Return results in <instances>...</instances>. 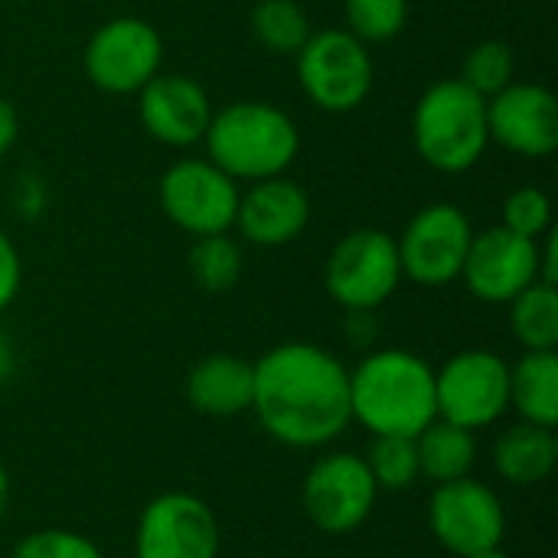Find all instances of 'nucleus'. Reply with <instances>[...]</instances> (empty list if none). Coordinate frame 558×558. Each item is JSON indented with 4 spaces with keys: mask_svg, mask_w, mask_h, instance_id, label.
<instances>
[{
    "mask_svg": "<svg viewBox=\"0 0 558 558\" xmlns=\"http://www.w3.org/2000/svg\"><path fill=\"white\" fill-rule=\"evenodd\" d=\"M252 412L278 445L317 451L350 428V369L330 350L278 343L252 363Z\"/></svg>",
    "mask_w": 558,
    "mask_h": 558,
    "instance_id": "1",
    "label": "nucleus"
},
{
    "mask_svg": "<svg viewBox=\"0 0 558 558\" xmlns=\"http://www.w3.org/2000/svg\"><path fill=\"white\" fill-rule=\"evenodd\" d=\"M350 415L369 435L415 438L438 418L435 369L412 350H376L350 373Z\"/></svg>",
    "mask_w": 558,
    "mask_h": 558,
    "instance_id": "2",
    "label": "nucleus"
},
{
    "mask_svg": "<svg viewBox=\"0 0 558 558\" xmlns=\"http://www.w3.org/2000/svg\"><path fill=\"white\" fill-rule=\"evenodd\" d=\"M203 144L206 160H213L235 183H258L281 177L294 163L301 131L294 118L271 101H232L213 111Z\"/></svg>",
    "mask_w": 558,
    "mask_h": 558,
    "instance_id": "3",
    "label": "nucleus"
},
{
    "mask_svg": "<svg viewBox=\"0 0 558 558\" xmlns=\"http://www.w3.org/2000/svg\"><path fill=\"white\" fill-rule=\"evenodd\" d=\"M412 141L418 157L441 173H464L481 163L487 131V98L461 78H441L422 92L412 114Z\"/></svg>",
    "mask_w": 558,
    "mask_h": 558,
    "instance_id": "4",
    "label": "nucleus"
},
{
    "mask_svg": "<svg viewBox=\"0 0 558 558\" xmlns=\"http://www.w3.org/2000/svg\"><path fill=\"white\" fill-rule=\"evenodd\" d=\"M298 78L304 95L330 114L356 111L373 92V56L350 29H320L298 49Z\"/></svg>",
    "mask_w": 558,
    "mask_h": 558,
    "instance_id": "5",
    "label": "nucleus"
},
{
    "mask_svg": "<svg viewBox=\"0 0 558 558\" xmlns=\"http://www.w3.org/2000/svg\"><path fill=\"white\" fill-rule=\"evenodd\" d=\"M324 284L350 314H369L383 307L402 284L396 235L369 226L347 232L324 265Z\"/></svg>",
    "mask_w": 558,
    "mask_h": 558,
    "instance_id": "6",
    "label": "nucleus"
},
{
    "mask_svg": "<svg viewBox=\"0 0 558 558\" xmlns=\"http://www.w3.org/2000/svg\"><path fill=\"white\" fill-rule=\"evenodd\" d=\"M438 418L481 432L510 412V363L494 350H461L435 369Z\"/></svg>",
    "mask_w": 558,
    "mask_h": 558,
    "instance_id": "7",
    "label": "nucleus"
},
{
    "mask_svg": "<svg viewBox=\"0 0 558 558\" xmlns=\"http://www.w3.org/2000/svg\"><path fill=\"white\" fill-rule=\"evenodd\" d=\"M85 75L108 95H137L163 65V39L141 16H114L85 43Z\"/></svg>",
    "mask_w": 558,
    "mask_h": 558,
    "instance_id": "8",
    "label": "nucleus"
},
{
    "mask_svg": "<svg viewBox=\"0 0 558 558\" xmlns=\"http://www.w3.org/2000/svg\"><path fill=\"white\" fill-rule=\"evenodd\" d=\"M474 229L461 206L432 203L418 209L396 239L402 278L422 288H445L461 278Z\"/></svg>",
    "mask_w": 558,
    "mask_h": 558,
    "instance_id": "9",
    "label": "nucleus"
},
{
    "mask_svg": "<svg viewBox=\"0 0 558 558\" xmlns=\"http://www.w3.org/2000/svg\"><path fill=\"white\" fill-rule=\"evenodd\" d=\"M376 497L379 487L363 454H350V451H333L317 458L301 487V504L307 520L327 536H347L360 530L369 520Z\"/></svg>",
    "mask_w": 558,
    "mask_h": 558,
    "instance_id": "10",
    "label": "nucleus"
},
{
    "mask_svg": "<svg viewBox=\"0 0 558 558\" xmlns=\"http://www.w3.org/2000/svg\"><path fill=\"white\" fill-rule=\"evenodd\" d=\"M239 183L206 157L177 160L160 177V209L186 235H219L235 226Z\"/></svg>",
    "mask_w": 558,
    "mask_h": 558,
    "instance_id": "11",
    "label": "nucleus"
},
{
    "mask_svg": "<svg viewBox=\"0 0 558 558\" xmlns=\"http://www.w3.org/2000/svg\"><path fill=\"white\" fill-rule=\"evenodd\" d=\"M428 530L451 556H474L504 543L507 510L487 484L461 477L435 487L428 500Z\"/></svg>",
    "mask_w": 558,
    "mask_h": 558,
    "instance_id": "12",
    "label": "nucleus"
},
{
    "mask_svg": "<svg viewBox=\"0 0 558 558\" xmlns=\"http://www.w3.org/2000/svg\"><path fill=\"white\" fill-rule=\"evenodd\" d=\"M219 546L216 513L186 490L160 494L141 510L134 558H219Z\"/></svg>",
    "mask_w": 558,
    "mask_h": 558,
    "instance_id": "13",
    "label": "nucleus"
},
{
    "mask_svg": "<svg viewBox=\"0 0 558 558\" xmlns=\"http://www.w3.org/2000/svg\"><path fill=\"white\" fill-rule=\"evenodd\" d=\"M461 278L477 301L510 304L520 291L539 281V242L517 235L507 226L474 232Z\"/></svg>",
    "mask_w": 558,
    "mask_h": 558,
    "instance_id": "14",
    "label": "nucleus"
},
{
    "mask_svg": "<svg viewBox=\"0 0 558 558\" xmlns=\"http://www.w3.org/2000/svg\"><path fill=\"white\" fill-rule=\"evenodd\" d=\"M487 131L504 150L543 160L558 147V101L539 82H510L487 98Z\"/></svg>",
    "mask_w": 558,
    "mask_h": 558,
    "instance_id": "15",
    "label": "nucleus"
},
{
    "mask_svg": "<svg viewBox=\"0 0 558 558\" xmlns=\"http://www.w3.org/2000/svg\"><path fill=\"white\" fill-rule=\"evenodd\" d=\"M137 114L154 141L167 147H190L203 141L213 121V101L196 78L180 72H157L137 92Z\"/></svg>",
    "mask_w": 558,
    "mask_h": 558,
    "instance_id": "16",
    "label": "nucleus"
},
{
    "mask_svg": "<svg viewBox=\"0 0 558 558\" xmlns=\"http://www.w3.org/2000/svg\"><path fill=\"white\" fill-rule=\"evenodd\" d=\"M311 222V199L307 193L281 177H268L252 183L245 193H239V209H235V226L245 242L262 245V248H278L294 239Z\"/></svg>",
    "mask_w": 558,
    "mask_h": 558,
    "instance_id": "17",
    "label": "nucleus"
},
{
    "mask_svg": "<svg viewBox=\"0 0 558 558\" xmlns=\"http://www.w3.org/2000/svg\"><path fill=\"white\" fill-rule=\"evenodd\" d=\"M252 363L232 353H209L186 373V402L209 418L252 412Z\"/></svg>",
    "mask_w": 558,
    "mask_h": 558,
    "instance_id": "18",
    "label": "nucleus"
},
{
    "mask_svg": "<svg viewBox=\"0 0 558 558\" xmlns=\"http://www.w3.org/2000/svg\"><path fill=\"white\" fill-rule=\"evenodd\" d=\"M558 464V441L553 428L517 422L494 441V471L513 487H536L553 477Z\"/></svg>",
    "mask_w": 558,
    "mask_h": 558,
    "instance_id": "19",
    "label": "nucleus"
},
{
    "mask_svg": "<svg viewBox=\"0 0 558 558\" xmlns=\"http://www.w3.org/2000/svg\"><path fill=\"white\" fill-rule=\"evenodd\" d=\"M510 409L520 422L543 428L558 425V356L556 350H526L510 366Z\"/></svg>",
    "mask_w": 558,
    "mask_h": 558,
    "instance_id": "20",
    "label": "nucleus"
},
{
    "mask_svg": "<svg viewBox=\"0 0 558 558\" xmlns=\"http://www.w3.org/2000/svg\"><path fill=\"white\" fill-rule=\"evenodd\" d=\"M415 448H418L422 477H428L432 484H451V481L471 477V471L477 464L474 432L451 425L445 418H435L425 432H418Z\"/></svg>",
    "mask_w": 558,
    "mask_h": 558,
    "instance_id": "21",
    "label": "nucleus"
},
{
    "mask_svg": "<svg viewBox=\"0 0 558 558\" xmlns=\"http://www.w3.org/2000/svg\"><path fill=\"white\" fill-rule=\"evenodd\" d=\"M510 327L523 350H556L558 347V288L533 281L510 301Z\"/></svg>",
    "mask_w": 558,
    "mask_h": 558,
    "instance_id": "22",
    "label": "nucleus"
},
{
    "mask_svg": "<svg viewBox=\"0 0 558 558\" xmlns=\"http://www.w3.org/2000/svg\"><path fill=\"white\" fill-rule=\"evenodd\" d=\"M255 39L275 56H298L311 39V16L298 0H258L252 10Z\"/></svg>",
    "mask_w": 558,
    "mask_h": 558,
    "instance_id": "23",
    "label": "nucleus"
},
{
    "mask_svg": "<svg viewBox=\"0 0 558 558\" xmlns=\"http://www.w3.org/2000/svg\"><path fill=\"white\" fill-rule=\"evenodd\" d=\"M245 271L242 245L229 235H199L190 248V275L209 294H226L239 284Z\"/></svg>",
    "mask_w": 558,
    "mask_h": 558,
    "instance_id": "24",
    "label": "nucleus"
},
{
    "mask_svg": "<svg viewBox=\"0 0 558 558\" xmlns=\"http://www.w3.org/2000/svg\"><path fill=\"white\" fill-rule=\"evenodd\" d=\"M363 461L379 490H409L422 477L415 438L405 435H373Z\"/></svg>",
    "mask_w": 558,
    "mask_h": 558,
    "instance_id": "25",
    "label": "nucleus"
},
{
    "mask_svg": "<svg viewBox=\"0 0 558 558\" xmlns=\"http://www.w3.org/2000/svg\"><path fill=\"white\" fill-rule=\"evenodd\" d=\"M517 72V56L507 43L500 39H487L477 43L468 56H464V69H461V82L471 85L477 95L490 98L500 88H507L513 82Z\"/></svg>",
    "mask_w": 558,
    "mask_h": 558,
    "instance_id": "26",
    "label": "nucleus"
},
{
    "mask_svg": "<svg viewBox=\"0 0 558 558\" xmlns=\"http://www.w3.org/2000/svg\"><path fill=\"white\" fill-rule=\"evenodd\" d=\"M347 29L363 43H386L405 29L409 0H347Z\"/></svg>",
    "mask_w": 558,
    "mask_h": 558,
    "instance_id": "27",
    "label": "nucleus"
},
{
    "mask_svg": "<svg viewBox=\"0 0 558 558\" xmlns=\"http://www.w3.org/2000/svg\"><path fill=\"white\" fill-rule=\"evenodd\" d=\"M500 226L539 242L543 235L553 232V199L539 186H520L507 196Z\"/></svg>",
    "mask_w": 558,
    "mask_h": 558,
    "instance_id": "28",
    "label": "nucleus"
},
{
    "mask_svg": "<svg viewBox=\"0 0 558 558\" xmlns=\"http://www.w3.org/2000/svg\"><path fill=\"white\" fill-rule=\"evenodd\" d=\"M10 558H105L101 549L75 530H39L23 536Z\"/></svg>",
    "mask_w": 558,
    "mask_h": 558,
    "instance_id": "29",
    "label": "nucleus"
},
{
    "mask_svg": "<svg viewBox=\"0 0 558 558\" xmlns=\"http://www.w3.org/2000/svg\"><path fill=\"white\" fill-rule=\"evenodd\" d=\"M23 284V262L13 245V239L0 229V314L16 301Z\"/></svg>",
    "mask_w": 558,
    "mask_h": 558,
    "instance_id": "30",
    "label": "nucleus"
},
{
    "mask_svg": "<svg viewBox=\"0 0 558 558\" xmlns=\"http://www.w3.org/2000/svg\"><path fill=\"white\" fill-rule=\"evenodd\" d=\"M16 137H20V114L10 105V98L0 95V157L10 154V147L16 144Z\"/></svg>",
    "mask_w": 558,
    "mask_h": 558,
    "instance_id": "31",
    "label": "nucleus"
},
{
    "mask_svg": "<svg viewBox=\"0 0 558 558\" xmlns=\"http://www.w3.org/2000/svg\"><path fill=\"white\" fill-rule=\"evenodd\" d=\"M16 373V347L13 340L0 330V386H7Z\"/></svg>",
    "mask_w": 558,
    "mask_h": 558,
    "instance_id": "32",
    "label": "nucleus"
},
{
    "mask_svg": "<svg viewBox=\"0 0 558 558\" xmlns=\"http://www.w3.org/2000/svg\"><path fill=\"white\" fill-rule=\"evenodd\" d=\"M7 507H10V474H7V468L0 464V520H3V513H7Z\"/></svg>",
    "mask_w": 558,
    "mask_h": 558,
    "instance_id": "33",
    "label": "nucleus"
},
{
    "mask_svg": "<svg viewBox=\"0 0 558 558\" xmlns=\"http://www.w3.org/2000/svg\"><path fill=\"white\" fill-rule=\"evenodd\" d=\"M464 558H510L500 546H494V549H484V553H474V556H464Z\"/></svg>",
    "mask_w": 558,
    "mask_h": 558,
    "instance_id": "34",
    "label": "nucleus"
},
{
    "mask_svg": "<svg viewBox=\"0 0 558 558\" xmlns=\"http://www.w3.org/2000/svg\"><path fill=\"white\" fill-rule=\"evenodd\" d=\"M0 558H3V556H0Z\"/></svg>",
    "mask_w": 558,
    "mask_h": 558,
    "instance_id": "35",
    "label": "nucleus"
}]
</instances>
